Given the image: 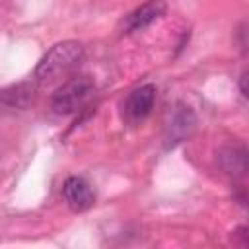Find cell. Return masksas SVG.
Wrapping results in <instances>:
<instances>
[{"label":"cell","mask_w":249,"mask_h":249,"mask_svg":"<svg viewBox=\"0 0 249 249\" xmlns=\"http://www.w3.org/2000/svg\"><path fill=\"white\" fill-rule=\"evenodd\" d=\"M84 60V47L78 41H62L56 43L47 54L39 60L35 68V78L41 82L56 80L68 72H72Z\"/></svg>","instance_id":"6da1fadb"},{"label":"cell","mask_w":249,"mask_h":249,"mask_svg":"<svg viewBox=\"0 0 249 249\" xmlns=\"http://www.w3.org/2000/svg\"><path fill=\"white\" fill-rule=\"evenodd\" d=\"M93 89H95V84L89 76H76L66 84H62L53 93L51 105L58 115L76 113L89 101V97L93 95Z\"/></svg>","instance_id":"7a4b0ae2"},{"label":"cell","mask_w":249,"mask_h":249,"mask_svg":"<svg viewBox=\"0 0 249 249\" xmlns=\"http://www.w3.org/2000/svg\"><path fill=\"white\" fill-rule=\"evenodd\" d=\"M196 126V117L189 105L177 103L169 115V123L165 126V142L167 148H173L175 144L187 140Z\"/></svg>","instance_id":"3957f363"},{"label":"cell","mask_w":249,"mask_h":249,"mask_svg":"<svg viewBox=\"0 0 249 249\" xmlns=\"http://www.w3.org/2000/svg\"><path fill=\"white\" fill-rule=\"evenodd\" d=\"M62 196L74 212H84L95 202V193L84 177H68L62 187Z\"/></svg>","instance_id":"277c9868"},{"label":"cell","mask_w":249,"mask_h":249,"mask_svg":"<svg viewBox=\"0 0 249 249\" xmlns=\"http://www.w3.org/2000/svg\"><path fill=\"white\" fill-rule=\"evenodd\" d=\"M165 14V2L163 0H148L136 10H132L124 19H123V31L124 33H134L142 31L148 25H152L156 19H160Z\"/></svg>","instance_id":"5b68a950"},{"label":"cell","mask_w":249,"mask_h":249,"mask_svg":"<svg viewBox=\"0 0 249 249\" xmlns=\"http://www.w3.org/2000/svg\"><path fill=\"white\" fill-rule=\"evenodd\" d=\"M156 101V88L152 84H144L140 88H136L128 99H126V115L130 121H142L150 115L152 107Z\"/></svg>","instance_id":"8992f818"},{"label":"cell","mask_w":249,"mask_h":249,"mask_svg":"<svg viewBox=\"0 0 249 249\" xmlns=\"http://www.w3.org/2000/svg\"><path fill=\"white\" fill-rule=\"evenodd\" d=\"M218 161L228 175L243 177L247 171V150L243 146H226L220 152Z\"/></svg>","instance_id":"52a82bcc"},{"label":"cell","mask_w":249,"mask_h":249,"mask_svg":"<svg viewBox=\"0 0 249 249\" xmlns=\"http://www.w3.org/2000/svg\"><path fill=\"white\" fill-rule=\"evenodd\" d=\"M33 93H35V86L31 82H21V84L2 89L0 101H4L6 105H12V107H27L29 101L33 99Z\"/></svg>","instance_id":"ba28073f"},{"label":"cell","mask_w":249,"mask_h":249,"mask_svg":"<svg viewBox=\"0 0 249 249\" xmlns=\"http://www.w3.org/2000/svg\"><path fill=\"white\" fill-rule=\"evenodd\" d=\"M245 82H247V74L243 72L241 78H239V89H241V95L247 99V88H245Z\"/></svg>","instance_id":"9c48e42d"}]
</instances>
